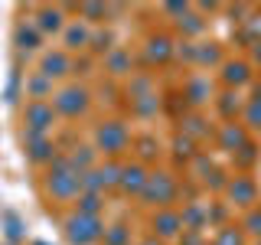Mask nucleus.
Segmentation results:
<instances>
[{"label": "nucleus", "mask_w": 261, "mask_h": 245, "mask_svg": "<svg viewBox=\"0 0 261 245\" xmlns=\"http://www.w3.org/2000/svg\"><path fill=\"white\" fill-rule=\"evenodd\" d=\"M72 239H75V242H88V239H92V235H95V229H92V223H88V219H75V223H72Z\"/></svg>", "instance_id": "2"}, {"label": "nucleus", "mask_w": 261, "mask_h": 245, "mask_svg": "<svg viewBox=\"0 0 261 245\" xmlns=\"http://www.w3.org/2000/svg\"><path fill=\"white\" fill-rule=\"evenodd\" d=\"M27 121H30V125L33 128H46V121H49V108H46V105H30V108H27Z\"/></svg>", "instance_id": "1"}]
</instances>
